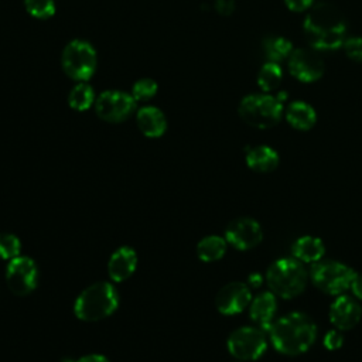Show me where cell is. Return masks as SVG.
Returning a JSON list of instances; mask_svg holds the SVG:
<instances>
[{
  "mask_svg": "<svg viewBox=\"0 0 362 362\" xmlns=\"http://www.w3.org/2000/svg\"><path fill=\"white\" fill-rule=\"evenodd\" d=\"M288 71L301 82H314L324 74V61L314 48H297L288 57Z\"/></svg>",
  "mask_w": 362,
  "mask_h": 362,
  "instance_id": "8fae6325",
  "label": "cell"
},
{
  "mask_svg": "<svg viewBox=\"0 0 362 362\" xmlns=\"http://www.w3.org/2000/svg\"><path fill=\"white\" fill-rule=\"evenodd\" d=\"M24 7L30 16L40 20L49 18L55 13L54 0H24Z\"/></svg>",
  "mask_w": 362,
  "mask_h": 362,
  "instance_id": "d4e9b609",
  "label": "cell"
},
{
  "mask_svg": "<svg viewBox=\"0 0 362 362\" xmlns=\"http://www.w3.org/2000/svg\"><path fill=\"white\" fill-rule=\"evenodd\" d=\"M276 310H277L276 296L272 291H263L250 301L249 314L252 321L256 322L260 328L270 329Z\"/></svg>",
  "mask_w": 362,
  "mask_h": 362,
  "instance_id": "2e32d148",
  "label": "cell"
},
{
  "mask_svg": "<svg viewBox=\"0 0 362 362\" xmlns=\"http://www.w3.org/2000/svg\"><path fill=\"white\" fill-rule=\"evenodd\" d=\"M287 95H247L239 103V116L245 123L256 129H269L277 124L283 115V102Z\"/></svg>",
  "mask_w": 362,
  "mask_h": 362,
  "instance_id": "277c9868",
  "label": "cell"
},
{
  "mask_svg": "<svg viewBox=\"0 0 362 362\" xmlns=\"http://www.w3.org/2000/svg\"><path fill=\"white\" fill-rule=\"evenodd\" d=\"M157 90H158V85L154 79L141 78L133 83L130 93L136 102H144L151 99L157 93Z\"/></svg>",
  "mask_w": 362,
  "mask_h": 362,
  "instance_id": "484cf974",
  "label": "cell"
},
{
  "mask_svg": "<svg viewBox=\"0 0 362 362\" xmlns=\"http://www.w3.org/2000/svg\"><path fill=\"white\" fill-rule=\"evenodd\" d=\"M215 7L221 14H230L235 8V3L233 0H216Z\"/></svg>",
  "mask_w": 362,
  "mask_h": 362,
  "instance_id": "4dcf8cb0",
  "label": "cell"
},
{
  "mask_svg": "<svg viewBox=\"0 0 362 362\" xmlns=\"http://www.w3.org/2000/svg\"><path fill=\"white\" fill-rule=\"evenodd\" d=\"M246 164L256 173H270L279 165V154L269 146L249 147L246 151Z\"/></svg>",
  "mask_w": 362,
  "mask_h": 362,
  "instance_id": "ac0fdd59",
  "label": "cell"
},
{
  "mask_svg": "<svg viewBox=\"0 0 362 362\" xmlns=\"http://www.w3.org/2000/svg\"><path fill=\"white\" fill-rule=\"evenodd\" d=\"M136 100L132 93L123 90H105L95 100L96 115L109 123L126 120L136 109Z\"/></svg>",
  "mask_w": 362,
  "mask_h": 362,
  "instance_id": "9c48e42d",
  "label": "cell"
},
{
  "mask_svg": "<svg viewBox=\"0 0 362 362\" xmlns=\"http://www.w3.org/2000/svg\"><path fill=\"white\" fill-rule=\"evenodd\" d=\"M76 362H109L107 358H105L103 355L99 354H92V355H85L81 359H78Z\"/></svg>",
  "mask_w": 362,
  "mask_h": 362,
  "instance_id": "d6a6232c",
  "label": "cell"
},
{
  "mask_svg": "<svg viewBox=\"0 0 362 362\" xmlns=\"http://www.w3.org/2000/svg\"><path fill=\"white\" fill-rule=\"evenodd\" d=\"M291 252L294 255V259H297L298 262L315 263L324 256L325 246L320 238L305 235L294 242Z\"/></svg>",
  "mask_w": 362,
  "mask_h": 362,
  "instance_id": "d6986e66",
  "label": "cell"
},
{
  "mask_svg": "<svg viewBox=\"0 0 362 362\" xmlns=\"http://www.w3.org/2000/svg\"><path fill=\"white\" fill-rule=\"evenodd\" d=\"M38 281V270L33 259L18 256L10 260L6 270V283L16 296L30 294Z\"/></svg>",
  "mask_w": 362,
  "mask_h": 362,
  "instance_id": "30bf717a",
  "label": "cell"
},
{
  "mask_svg": "<svg viewBox=\"0 0 362 362\" xmlns=\"http://www.w3.org/2000/svg\"><path fill=\"white\" fill-rule=\"evenodd\" d=\"M270 291L281 298H293L301 294L307 284V272L297 259H279L270 264L266 273Z\"/></svg>",
  "mask_w": 362,
  "mask_h": 362,
  "instance_id": "5b68a950",
  "label": "cell"
},
{
  "mask_svg": "<svg viewBox=\"0 0 362 362\" xmlns=\"http://www.w3.org/2000/svg\"><path fill=\"white\" fill-rule=\"evenodd\" d=\"M351 288H352V293L356 298L362 300V273H356L354 280H352V284H351Z\"/></svg>",
  "mask_w": 362,
  "mask_h": 362,
  "instance_id": "1f68e13d",
  "label": "cell"
},
{
  "mask_svg": "<svg viewBox=\"0 0 362 362\" xmlns=\"http://www.w3.org/2000/svg\"><path fill=\"white\" fill-rule=\"evenodd\" d=\"M64 72L76 82H86L96 69V51L83 40L69 41L61 57Z\"/></svg>",
  "mask_w": 362,
  "mask_h": 362,
  "instance_id": "52a82bcc",
  "label": "cell"
},
{
  "mask_svg": "<svg viewBox=\"0 0 362 362\" xmlns=\"http://www.w3.org/2000/svg\"><path fill=\"white\" fill-rule=\"evenodd\" d=\"M259 284H262V276H259V274H252V276L249 277V286L257 287Z\"/></svg>",
  "mask_w": 362,
  "mask_h": 362,
  "instance_id": "836d02e7",
  "label": "cell"
},
{
  "mask_svg": "<svg viewBox=\"0 0 362 362\" xmlns=\"http://www.w3.org/2000/svg\"><path fill=\"white\" fill-rule=\"evenodd\" d=\"M270 339L280 354L296 356L311 348L317 337L314 321L304 313H288L270 327Z\"/></svg>",
  "mask_w": 362,
  "mask_h": 362,
  "instance_id": "7a4b0ae2",
  "label": "cell"
},
{
  "mask_svg": "<svg viewBox=\"0 0 362 362\" xmlns=\"http://www.w3.org/2000/svg\"><path fill=\"white\" fill-rule=\"evenodd\" d=\"M286 119L297 130H310L315 124L317 113L308 103L296 100L287 106Z\"/></svg>",
  "mask_w": 362,
  "mask_h": 362,
  "instance_id": "ffe728a7",
  "label": "cell"
},
{
  "mask_svg": "<svg viewBox=\"0 0 362 362\" xmlns=\"http://www.w3.org/2000/svg\"><path fill=\"white\" fill-rule=\"evenodd\" d=\"M119 297L107 281H99L86 287L76 298L74 311L82 321H99L109 317L117 307Z\"/></svg>",
  "mask_w": 362,
  "mask_h": 362,
  "instance_id": "3957f363",
  "label": "cell"
},
{
  "mask_svg": "<svg viewBox=\"0 0 362 362\" xmlns=\"http://www.w3.org/2000/svg\"><path fill=\"white\" fill-rule=\"evenodd\" d=\"M355 274V270L337 260H318L311 267V280L314 286L331 296H339L346 291L351 287Z\"/></svg>",
  "mask_w": 362,
  "mask_h": 362,
  "instance_id": "8992f818",
  "label": "cell"
},
{
  "mask_svg": "<svg viewBox=\"0 0 362 362\" xmlns=\"http://www.w3.org/2000/svg\"><path fill=\"white\" fill-rule=\"evenodd\" d=\"M283 78V71L277 62H270L267 61L259 71L257 75V85L262 88L264 92L274 90Z\"/></svg>",
  "mask_w": 362,
  "mask_h": 362,
  "instance_id": "cb8c5ba5",
  "label": "cell"
},
{
  "mask_svg": "<svg viewBox=\"0 0 362 362\" xmlns=\"http://www.w3.org/2000/svg\"><path fill=\"white\" fill-rule=\"evenodd\" d=\"M137 127L147 137H160L167 129V120L164 113L156 106H143L136 115Z\"/></svg>",
  "mask_w": 362,
  "mask_h": 362,
  "instance_id": "e0dca14e",
  "label": "cell"
},
{
  "mask_svg": "<svg viewBox=\"0 0 362 362\" xmlns=\"http://www.w3.org/2000/svg\"><path fill=\"white\" fill-rule=\"evenodd\" d=\"M324 346L329 351H335L339 349L344 344V337L341 334L339 329H331L324 335Z\"/></svg>",
  "mask_w": 362,
  "mask_h": 362,
  "instance_id": "f1b7e54d",
  "label": "cell"
},
{
  "mask_svg": "<svg viewBox=\"0 0 362 362\" xmlns=\"http://www.w3.org/2000/svg\"><path fill=\"white\" fill-rule=\"evenodd\" d=\"M344 51L346 57H349L354 61L362 62V38L361 37H352L344 41Z\"/></svg>",
  "mask_w": 362,
  "mask_h": 362,
  "instance_id": "83f0119b",
  "label": "cell"
},
{
  "mask_svg": "<svg viewBox=\"0 0 362 362\" xmlns=\"http://www.w3.org/2000/svg\"><path fill=\"white\" fill-rule=\"evenodd\" d=\"M95 100L93 88L86 82H78L68 95V105L78 112L88 110L95 105Z\"/></svg>",
  "mask_w": 362,
  "mask_h": 362,
  "instance_id": "7402d4cb",
  "label": "cell"
},
{
  "mask_svg": "<svg viewBox=\"0 0 362 362\" xmlns=\"http://www.w3.org/2000/svg\"><path fill=\"white\" fill-rule=\"evenodd\" d=\"M263 49H264V54H266V57L270 62H277L279 64L281 59L290 57V54L293 51V45L284 37L272 35V37H267L264 40Z\"/></svg>",
  "mask_w": 362,
  "mask_h": 362,
  "instance_id": "603a6c76",
  "label": "cell"
},
{
  "mask_svg": "<svg viewBox=\"0 0 362 362\" xmlns=\"http://www.w3.org/2000/svg\"><path fill=\"white\" fill-rule=\"evenodd\" d=\"M328 315L331 324L337 329L346 331L354 328L359 322L362 317V308L359 303L351 296L339 294L329 305Z\"/></svg>",
  "mask_w": 362,
  "mask_h": 362,
  "instance_id": "5bb4252c",
  "label": "cell"
},
{
  "mask_svg": "<svg viewBox=\"0 0 362 362\" xmlns=\"http://www.w3.org/2000/svg\"><path fill=\"white\" fill-rule=\"evenodd\" d=\"M250 301L252 293L249 286L242 281H232L218 291L215 297V307L221 314L235 315L242 313Z\"/></svg>",
  "mask_w": 362,
  "mask_h": 362,
  "instance_id": "4fadbf2b",
  "label": "cell"
},
{
  "mask_svg": "<svg viewBox=\"0 0 362 362\" xmlns=\"http://www.w3.org/2000/svg\"><path fill=\"white\" fill-rule=\"evenodd\" d=\"M136 264V252L129 246H122L110 256L107 263V273L113 281H124L133 274Z\"/></svg>",
  "mask_w": 362,
  "mask_h": 362,
  "instance_id": "9a60e30c",
  "label": "cell"
},
{
  "mask_svg": "<svg viewBox=\"0 0 362 362\" xmlns=\"http://www.w3.org/2000/svg\"><path fill=\"white\" fill-rule=\"evenodd\" d=\"M225 239L229 245L239 250H249L257 246L263 239L262 226L253 218L233 219L225 230Z\"/></svg>",
  "mask_w": 362,
  "mask_h": 362,
  "instance_id": "7c38bea8",
  "label": "cell"
},
{
  "mask_svg": "<svg viewBox=\"0 0 362 362\" xmlns=\"http://www.w3.org/2000/svg\"><path fill=\"white\" fill-rule=\"evenodd\" d=\"M303 28L308 44L317 51L337 49L345 41V18L334 4L327 1L317 3L310 8Z\"/></svg>",
  "mask_w": 362,
  "mask_h": 362,
  "instance_id": "6da1fadb",
  "label": "cell"
},
{
  "mask_svg": "<svg viewBox=\"0 0 362 362\" xmlns=\"http://www.w3.org/2000/svg\"><path fill=\"white\" fill-rule=\"evenodd\" d=\"M226 252V239L209 235L199 240L197 245V255L202 262H215L223 257Z\"/></svg>",
  "mask_w": 362,
  "mask_h": 362,
  "instance_id": "44dd1931",
  "label": "cell"
},
{
  "mask_svg": "<svg viewBox=\"0 0 362 362\" xmlns=\"http://www.w3.org/2000/svg\"><path fill=\"white\" fill-rule=\"evenodd\" d=\"M21 250L20 239L13 233H0V257L6 260H13L18 257Z\"/></svg>",
  "mask_w": 362,
  "mask_h": 362,
  "instance_id": "4316f807",
  "label": "cell"
},
{
  "mask_svg": "<svg viewBox=\"0 0 362 362\" xmlns=\"http://www.w3.org/2000/svg\"><path fill=\"white\" fill-rule=\"evenodd\" d=\"M284 1L291 11H304L311 7L314 0H284Z\"/></svg>",
  "mask_w": 362,
  "mask_h": 362,
  "instance_id": "f546056e",
  "label": "cell"
},
{
  "mask_svg": "<svg viewBox=\"0 0 362 362\" xmlns=\"http://www.w3.org/2000/svg\"><path fill=\"white\" fill-rule=\"evenodd\" d=\"M226 345L232 356L240 361H255L264 354L267 341L260 328L240 327L229 335Z\"/></svg>",
  "mask_w": 362,
  "mask_h": 362,
  "instance_id": "ba28073f",
  "label": "cell"
}]
</instances>
